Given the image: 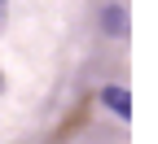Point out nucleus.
Wrapping results in <instances>:
<instances>
[{
  "instance_id": "nucleus-1",
  "label": "nucleus",
  "mask_w": 158,
  "mask_h": 144,
  "mask_svg": "<svg viewBox=\"0 0 158 144\" xmlns=\"http://www.w3.org/2000/svg\"><path fill=\"white\" fill-rule=\"evenodd\" d=\"M101 100H106V105H110L118 118H132V105H127L132 96H127V88H106V92H101Z\"/></svg>"
},
{
  "instance_id": "nucleus-2",
  "label": "nucleus",
  "mask_w": 158,
  "mask_h": 144,
  "mask_svg": "<svg viewBox=\"0 0 158 144\" xmlns=\"http://www.w3.org/2000/svg\"><path fill=\"white\" fill-rule=\"evenodd\" d=\"M5 5H9V0H0V22H5Z\"/></svg>"
}]
</instances>
